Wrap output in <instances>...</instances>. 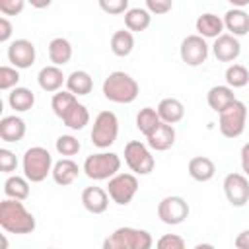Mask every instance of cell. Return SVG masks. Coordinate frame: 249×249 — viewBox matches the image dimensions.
Returning a JSON list of instances; mask_svg holds the SVG:
<instances>
[{
    "mask_svg": "<svg viewBox=\"0 0 249 249\" xmlns=\"http://www.w3.org/2000/svg\"><path fill=\"white\" fill-rule=\"evenodd\" d=\"M124 161L130 167V171H134L136 175H148V173H152V169L156 165L150 148L146 144H142L140 140L126 142V146H124Z\"/></svg>",
    "mask_w": 249,
    "mask_h": 249,
    "instance_id": "52a82bcc",
    "label": "cell"
},
{
    "mask_svg": "<svg viewBox=\"0 0 249 249\" xmlns=\"http://www.w3.org/2000/svg\"><path fill=\"white\" fill-rule=\"evenodd\" d=\"M101 89H103L105 99H109V101H113V103H123V105L132 103V101L138 97V91H140L138 82H136L130 74L121 72V70L111 72V74L103 80Z\"/></svg>",
    "mask_w": 249,
    "mask_h": 249,
    "instance_id": "7a4b0ae2",
    "label": "cell"
},
{
    "mask_svg": "<svg viewBox=\"0 0 249 249\" xmlns=\"http://www.w3.org/2000/svg\"><path fill=\"white\" fill-rule=\"evenodd\" d=\"M181 60L189 66H200L208 58V45L200 35H189L179 47Z\"/></svg>",
    "mask_w": 249,
    "mask_h": 249,
    "instance_id": "8fae6325",
    "label": "cell"
},
{
    "mask_svg": "<svg viewBox=\"0 0 249 249\" xmlns=\"http://www.w3.org/2000/svg\"><path fill=\"white\" fill-rule=\"evenodd\" d=\"M99 8L107 14L119 16V14H126L128 8V0H99Z\"/></svg>",
    "mask_w": 249,
    "mask_h": 249,
    "instance_id": "74e56055",
    "label": "cell"
},
{
    "mask_svg": "<svg viewBox=\"0 0 249 249\" xmlns=\"http://www.w3.org/2000/svg\"><path fill=\"white\" fill-rule=\"evenodd\" d=\"M187 169H189V175H191L195 181H198V183L210 181V179L214 177V173H216L214 161H212L210 158H206V156H195V158H191Z\"/></svg>",
    "mask_w": 249,
    "mask_h": 249,
    "instance_id": "603a6c76",
    "label": "cell"
},
{
    "mask_svg": "<svg viewBox=\"0 0 249 249\" xmlns=\"http://www.w3.org/2000/svg\"><path fill=\"white\" fill-rule=\"evenodd\" d=\"M51 175H53V179H54L56 185L66 187V185H70V183L76 181V177L80 175V167H78V163L74 160L62 158V160H58L53 165V173Z\"/></svg>",
    "mask_w": 249,
    "mask_h": 249,
    "instance_id": "d6986e66",
    "label": "cell"
},
{
    "mask_svg": "<svg viewBox=\"0 0 249 249\" xmlns=\"http://www.w3.org/2000/svg\"><path fill=\"white\" fill-rule=\"evenodd\" d=\"M136 191H138V179L132 173H117L113 179H109L107 185L109 198L121 206H126L134 198Z\"/></svg>",
    "mask_w": 249,
    "mask_h": 249,
    "instance_id": "ba28073f",
    "label": "cell"
},
{
    "mask_svg": "<svg viewBox=\"0 0 249 249\" xmlns=\"http://www.w3.org/2000/svg\"><path fill=\"white\" fill-rule=\"evenodd\" d=\"M134 49V37L128 29H119L111 35V51L117 56H128Z\"/></svg>",
    "mask_w": 249,
    "mask_h": 249,
    "instance_id": "4dcf8cb0",
    "label": "cell"
},
{
    "mask_svg": "<svg viewBox=\"0 0 249 249\" xmlns=\"http://www.w3.org/2000/svg\"><path fill=\"white\" fill-rule=\"evenodd\" d=\"M224 27L233 37H243L249 33V14L241 8H231L224 14Z\"/></svg>",
    "mask_w": 249,
    "mask_h": 249,
    "instance_id": "2e32d148",
    "label": "cell"
},
{
    "mask_svg": "<svg viewBox=\"0 0 249 249\" xmlns=\"http://www.w3.org/2000/svg\"><path fill=\"white\" fill-rule=\"evenodd\" d=\"M148 140V146L156 152H165L169 150L173 144H175V128L173 124H165V123H160V126L146 138Z\"/></svg>",
    "mask_w": 249,
    "mask_h": 249,
    "instance_id": "44dd1931",
    "label": "cell"
},
{
    "mask_svg": "<svg viewBox=\"0 0 249 249\" xmlns=\"http://www.w3.org/2000/svg\"><path fill=\"white\" fill-rule=\"evenodd\" d=\"M49 58H51V62H53L54 66H58V68L64 66V64H68L70 58H72V45H70V41L64 39V37L53 39V41L49 43Z\"/></svg>",
    "mask_w": 249,
    "mask_h": 249,
    "instance_id": "d4e9b609",
    "label": "cell"
},
{
    "mask_svg": "<svg viewBox=\"0 0 249 249\" xmlns=\"http://www.w3.org/2000/svg\"><path fill=\"white\" fill-rule=\"evenodd\" d=\"M224 195L228 202L235 208H241L249 200V181L241 173H228L224 177Z\"/></svg>",
    "mask_w": 249,
    "mask_h": 249,
    "instance_id": "30bf717a",
    "label": "cell"
},
{
    "mask_svg": "<svg viewBox=\"0 0 249 249\" xmlns=\"http://www.w3.org/2000/svg\"><path fill=\"white\" fill-rule=\"evenodd\" d=\"M171 8V0H146V10L150 14H167Z\"/></svg>",
    "mask_w": 249,
    "mask_h": 249,
    "instance_id": "60d3db41",
    "label": "cell"
},
{
    "mask_svg": "<svg viewBox=\"0 0 249 249\" xmlns=\"http://www.w3.org/2000/svg\"><path fill=\"white\" fill-rule=\"evenodd\" d=\"M37 82H39V88L43 91H49V93H56L60 91L62 84L66 82V76L62 74V70L54 64L51 66H43L37 74Z\"/></svg>",
    "mask_w": 249,
    "mask_h": 249,
    "instance_id": "9a60e30c",
    "label": "cell"
},
{
    "mask_svg": "<svg viewBox=\"0 0 249 249\" xmlns=\"http://www.w3.org/2000/svg\"><path fill=\"white\" fill-rule=\"evenodd\" d=\"M121 169V158L115 152H97L86 158L84 173L93 181L113 179Z\"/></svg>",
    "mask_w": 249,
    "mask_h": 249,
    "instance_id": "277c9868",
    "label": "cell"
},
{
    "mask_svg": "<svg viewBox=\"0 0 249 249\" xmlns=\"http://www.w3.org/2000/svg\"><path fill=\"white\" fill-rule=\"evenodd\" d=\"M19 82V72L14 66H2L0 68V89H14L18 88Z\"/></svg>",
    "mask_w": 249,
    "mask_h": 249,
    "instance_id": "d590c367",
    "label": "cell"
},
{
    "mask_svg": "<svg viewBox=\"0 0 249 249\" xmlns=\"http://www.w3.org/2000/svg\"><path fill=\"white\" fill-rule=\"evenodd\" d=\"M187 216H189V204L183 196L171 195V196L161 198L158 204V218L167 226L183 224Z\"/></svg>",
    "mask_w": 249,
    "mask_h": 249,
    "instance_id": "9c48e42d",
    "label": "cell"
},
{
    "mask_svg": "<svg viewBox=\"0 0 249 249\" xmlns=\"http://www.w3.org/2000/svg\"><path fill=\"white\" fill-rule=\"evenodd\" d=\"M195 249H216V247L210 243H198V245H195Z\"/></svg>",
    "mask_w": 249,
    "mask_h": 249,
    "instance_id": "bcb514c9",
    "label": "cell"
},
{
    "mask_svg": "<svg viewBox=\"0 0 249 249\" xmlns=\"http://www.w3.org/2000/svg\"><path fill=\"white\" fill-rule=\"evenodd\" d=\"M195 25H196V31L202 39H218L224 31V19L216 14H210V12L198 16Z\"/></svg>",
    "mask_w": 249,
    "mask_h": 249,
    "instance_id": "ac0fdd59",
    "label": "cell"
},
{
    "mask_svg": "<svg viewBox=\"0 0 249 249\" xmlns=\"http://www.w3.org/2000/svg\"><path fill=\"white\" fill-rule=\"evenodd\" d=\"M156 249H187L185 239L177 233H165L156 241Z\"/></svg>",
    "mask_w": 249,
    "mask_h": 249,
    "instance_id": "8d00e7d4",
    "label": "cell"
},
{
    "mask_svg": "<svg viewBox=\"0 0 249 249\" xmlns=\"http://www.w3.org/2000/svg\"><path fill=\"white\" fill-rule=\"evenodd\" d=\"M2 249H8V239H6V235H2Z\"/></svg>",
    "mask_w": 249,
    "mask_h": 249,
    "instance_id": "7dc6e473",
    "label": "cell"
},
{
    "mask_svg": "<svg viewBox=\"0 0 249 249\" xmlns=\"http://www.w3.org/2000/svg\"><path fill=\"white\" fill-rule=\"evenodd\" d=\"M18 167V158L14 152H10L8 148H0V169L4 173H12Z\"/></svg>",
    "mask_w": 249,
    "mask_h": 249,
    "instance_id": "f35d334b",
    "label": "cell"
},
{
    "mask_svg": "<svg viewBox=\"0 0 249 249\" xmlns=\"http://www.w3.org/2000/svg\"><path fill=\"white\" fill-rule=\"evenodd\" d=\"M160 123H161V119H160V115H158V111H156L154 107H144V109H140L138 115H136V128H138L146 138L160 126Z\"/></svg>",
    "mask_w": 249,
    "mask_h": 249,
    "instance_id": "f546056e",
    "label": "cell"
},
{
    "mask_svg": "<svg viewBox=\"0 0 249 249\" xmlns=\"http://www.w3.org/2000/svg\"><path fill=\"white\" fill-rule=\"evenodd\" d=\"M241 169L245 175H249V142L241 148Z\"/></svg>",
    "mask_w": 249,
    "mask_h": 249,
    "instance_id": "f6af8a7d",
    "label": "cell"
},
{
    "mask_svg": "<svg viewBox=\"0 0 249 249\" xmlns=\"http://www.w3.org/2000/svg\"><path fill=\"white\" fill-rule=\"evenodd\" d=\"M212 53L220 62H231L241 54V43L237 41V37H233L230 33H222L214 41Z\"/></svg>",
    "mask_w": 249,
    "mask_h": 249,
    "instance_id": "4fadbf2b",
    "label": "cell"
},
{
    "mask_svg": "<svg viewBox=\"0 0 249 249\" xmlns=\"http://www.w3.org/2000/svg\"><path fill=\"white\" fill-rule=\"evenodd\" d=\"M66 88L76 97L78 95H88L93 89V80L86 70H74L72 74L66 76Z\"/></svg>",
    "mask_w": 249,
    "mask_h": 249,
    "instance_id": "484cf974",
    "label": "cell"
},
{
    "mask_svg": "<svg viewBox=\"0 0 249 249\" xmlns=\"http://www.w3.org/2000/svg\"><path fill=\"white\" fill-rule=\"evenodd\" d=\"M47 249H54V247H47Z\"/></svg>",
    "mask_w": 249,
    "mask_h": 249,
    "instance_id": "c3c4849f",
    "label": "cell"
},
{
    "mask_svg": "<svg viewBox=\"0 0 249 249\" xmlns=\"http://www.w3.org/2000/svg\"><path fill=\"white\" fill-rule=\"evenodd\" d=\"M54 148H56V152H58L60 156L70 158V156H76V154L80 152L82 144H80V140H78L76 136H72V134H62V136L56 138Z\"/></svg>",
    "mask_w": 249,
    "mask_h": 249,
    "instance_id": "e575fe53",
    "label": "cell"
},
{
    "mask_svg": "<svg viewBox=\"0 0 249 249\" xmlns=\"http://www.w3.org/2000/svg\"><path fill=\"white\" fill-rule=\"evenodd\" d=\"M206 101L210 109L220 115L224 109H228L235 101V95H233V89L228 86H212L206 93Z\"/></svg>",
    "mask_w": 249,
    "mask_h": 249,
    "instance_id": "7402d4cb",
    "label": "cell"
},
{
    "mask_svg": "<svg viewBox=\"0 0 249 249\" xmlns=\"http://www.w3.org/2000/svg\"><path fill=\"white\" fill-rule=\"evenodd\" d=\"M23 6H25L23 0H2L0 2V12L4 16H16L23 10Z\"/></svg>",
    "mask_w": 249,
    "mask_h": 249,
    "instance_id": "ab89813d",
    "label": "cell"
},
{
    "mask_svg": "<svg viewBox=\"0 0 249 249\" xmlns=\"http://www.w3.org/2000/svg\"><path fill=\"white\" fill-rule=\"evenodd\" d=\"M4 195L14 200H25L29 196V181L19 175H10L4 181Z\"/></svg>",
    "mask_w": 249,
    "mask_h": 249,
    "instance_id": "f1b7e54d",
    "label": "cell"
},
{
    "mask_svg": "<svg viewBox=\"0 0 249 249\" xmlns=\"http://www.w3.org/2000/svg\"><path fill=\"white\" fill-rule=\"evenodd\" d=\"M8 103L16 113H25L35 105V93L29 88H14L8 95Z\"/></svg>",
    "mask_w": 249,
    "mask_h": 249,
    "instance_id": "4316f807",
    "label": "cell"
},
{
    "mask_svg": "<svg viewBox=\"0 0 249 249\" xmlns=\"http://www.w3.org/2000/svg\"><path fill=\"white\" fill-rule=\"evenodd\" d=\"M78 103V97L74 95V93H70V91H56L54 95H53V99H51V107H53V113L58 117V119H62L70 109H72V105H76Z\"/></svg>",
    "mask_w": 249,
    "mask_h": 249,
    "instance_id": "d6a6232c",
    "label": "cell"
},
{
    "mask_svg": "<svg viewBox=\"0 0 249 249\" xmlns=\"http://www.w3.org/2000/svg\"><path fill=\"white\" fill-rule=\"evenodd\" d=\"M156 111H158L161 123H165V124H175V123H179L185 117V105L179 99H175V97L161 99Z\"/></svg>",
    "mask_w": 249,
    "mask_h": 249,
    "instance_id": "cb8c5ba5",
    "label": "cell"
},
{
    "mask_svg": "<svg viewBox=\"0 0 249 249\" xmlns=\"http://www.w3.org/2000/svg\"><path fill=\"white\" fill-rule=\"evenodd\" d=\"M0 226L8 233L25 235V233H31L35 230V218L23 206L21 200L4 198L0 202Z\"/></svg>",
    "mask_w": 249,
    "mask_h": 249,
    "instance_id": "6da1fadb",
    "label": "cell"
},
{
    "mask_svg": "<svg viewBox=\"0 0 249 249\" xmlns=\"http://www.w3.org/2000/svg\"><path fill=\"white\" fill-rule=\"evenodd\" d=\"M12 37V23L8 18H0V43H6Z\"/></svg>",
    "mask_w": 249,
    "mask_h": 249,
    "instance_id": "7bdbcfd3",
    "label": "cell"
},
{
    "mask_svg": "<svg viewBox=\"0 0 249 249\" xmlns=\"http://www.w3.org/2000/svg\"><path fill=\"white\" fill-rule=\"evenodd\" d=\"M150 21H152V14L146 10V8H130L126 14H124V25L126 29L132 33V31H144L150 27Z\"/></svg>",
    "mask_w": 249,
    "mask_h": 249,
    "instance_id": "83f0119b",
    "label": "cell"
},
{
    "mask_svg": "<svg viewBox=\"0 0 249 249\" xmlns=\"http://www.w3.org/2000/svg\"><path fill=\"white\" fill-rule=\"evenodd\" d=\"M101 249H128V247L124 245L123 237H121V235H119V231L115 230L113 233H109V235L103 239V245H101Z\"/></svg>",
    "mask_w": 249,
    "mask_h": 249,
    "instance_id": "b9f144b4",
    "label": "cell"
},
{
    "mask_svg": "<svg viewBox=\"0 0 249 249\" xmlns=\"http://www.w3.org/2000/svg\"><path fill=\"white\" fill-rule=\"evenodd\" d=\"M62 123L72 128V130H82L88 123H89V113H88V107L84 103H76L72 105V109L62 117Z\"/></svg>",
    "mask_w": 249,
    "mask_h": 249,
    "instance_id": "1f68e13d",
    "label": "cell"
},
{
    "mask_svg": "<svg viewBox=\"0 0 249 249\" xmlns=\"http://www.w3.org/2000/svg\"><path fill=\"white\" fill-rule=\"evenodd\" d=\"M247 126V107L243 101L235 99L228 109H224L220 113L218 119V128L222 132V136L226 138H237L243 134Z\"/></svg>",
    "mask_w": 249,
    "mask_h": 249,
    "instance_id": "5b68a950",
    "label": "cell"
},
{
    "mask_svg": "<svg viewBox=\"0 0 249 249\" xmlns=\"http://www.w3.org/2000/svg\"><path fill=\"white\" fill-rule=\"evenodd\" d=\"M23 175L31 183H41L47 179L49 173H53V156L47 148L43 146H33L27 148L23 154Z\"/></svg>",
    "mask_w": 249,
    "mask_h": 249,
    "instance_id": "3957f363",
    "label": "cell"
},
{
    "mask_svg": "<svg viewBox=\"0 0 249 249\" xmlns=\"http://www.w3.org/2000/svg\"><path fill=\"white\" fill-rule=\"evenodd\" d=\"M249 82V70L243 64H230L226 68V84L231 89L245 88Z\"/></svg>",
    "mask_w": 249,
    "mask_h": 249,
    "instance_id": "836d02e7",
    "label": "cell"
},
{
    "mask_svg": "<svg viewBox=\"0 0 249 249\" xmlns=\"http://www.w3.org/2000/svg\"><path fill=\"white\" fill-rule=\"evenodd\" d=\"M117 231L128 249H152V245H154V239H152L150 231H146V230L124 226V228H117Z\"/></svg>",
    "mask_w": 249,
    "mask_h": 249,
    "instance_id": "e0dca14e",
    "label": "cell"
},
{
    "mask_svg": "<svg viewBox=\"0 0 249 249\" xmlns=\"http://www.w3.org/2000/svg\"><path fill=\"white\" fill-rule=\"evenodd\" d=\"M25 136V121L16 115L2 117L0 121V138L4 142H19Z\"/></svg>",
    "mask_w": 249,
    "mask_h": 249,
    "instance_id": "ffe728a7",
    "label": "cell"
},
{
    "mask_svg": "<svg viewBox=\"0 0 249 249\" xmlns=\"http://www.w3.org/2000/svg\"><path fill=\"white\" fill-rule=\"evenodd\" d=\"M82 204L91 214H103L109 206V195L101 187H86L82 191Z\"/></svg>",
    "mask_w": 249,
    "mask_h": 249,
    "instance_id": "5bb4252c",
    "label": "cell"
},
{
    "mask_svg": "<svg viewBox=\"0 0 249 249\" xmlns=\"http://www.w3.org/2000/svg\"><path fill=\"white\" fill-rule=\"evenodd\" d=\"M119 136V119L113 111H101L95 119H93V126H91V142L97 148H109L111 144H115Z\"/></svg>",
    "mask_w": 249,
    "mask_h": 249,
    "instance_id": "8992f818",
    "label": "cell"
},
{
    "mask_svg": "<svg viewBox=\"0 0 249 249\" xmlns=\"http://www.w3.org/2000/svg\"><path fill=\"white\" fill-rule=\"evenodd\" d=\"M233 243L237 249H249V230H243L241 233H237Z\"/></svg>",
    "mask_w": 249,
    "mask_h": 249,
    "instance_id": "ee69618b",
    "label": "cell"
},
{
    "mask_svg": "<svg viewBox=\"0 0 249 249\" xmlns=\"http://www.w3.org/2000/svg\"><path fill=\"white\" fill-rule=\"evenodd\" d=\"M35 56H37L35 45L31 41H27V39H16L8 47V60L18 70H23V68L33 66Z\"/></svg>",
    "mask_w": 249,
    "mask_h": 249,
    "instance_id": "7c38bea8",
    "label": "cell"
}]
</instances>
